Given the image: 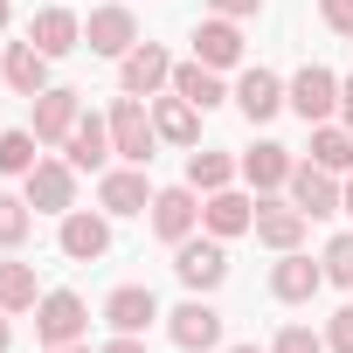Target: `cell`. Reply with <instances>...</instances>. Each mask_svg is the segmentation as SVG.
Returning a JSON list of instances; mask_svg holds the SVG:
<instances>
[{
  "label": "cell",
  "instance_id": "10",
  "mask_svg": "<svg viewBox=\"0 0 353 353\" xmlns=\"http://www.w3.org/2000/svg\"><path fill=\"white\" fill-rule=\"evenodd\" d=\"M291 208L305 215V222H325V215H339V181L319 166V159H305V166H291Z\"/></svg>",
  "mask_w": 353,
  "mask_h": 353
},
{
  "label": "cell",
  "instance_id": "8",
  "mask_svg": "<svg viewBox=\"0 0 353 353\" xmlns=\"http://www.w3.org/2000/svg\"><path fill=\"white\" fill-rule=\"evenodd\" d=\"M118 83L132 97H159V90H173V56L159 42H139L132 56H118Z\"/></svg>",
  "mask_w": 353,
  "mask_h": 353
},
{
  "label": "cell",
  "instance_id": "31",
  "mask_svg": "<svg viewBox=\"0 0 353 353\" xmlns=\"http://www.w3.org/2000/svg\"><path fill=\"white\" fill-rule=\"evenodd\" d=\"M319 263H325V284H346L353 291V236H332Z\"/></svg>",
  "mask_w": 353,
  "mask_h": 353
},
{
  "label": "cell",
  "instance_id": "32",
  "mask_svg": "<svg viewBox=\"0 0 353 353\" xmlns=\"http://www.w3.org/2000/svg\"><path fill=\"white\" fill-rule=\"evenodd\" d=\"M270 353H325V339H319L312 325H284V332L270 339Z\"/></svg>",
  "mask_w": 353,
  "mask_h": 353
},
{
  "label": "cell",
  "instance_id": "1",
  "mask_svg": "<svg viewBox=\"0 0 353 353\" xmlns=\"http://www.w3.org/2000/svg\"><path fill=\"white\" fill-rule=\"evenodd\" d=\"M111 145H118V159L125 166H152V145H159V125H152V111H145V97H118L111 104Z\"/></svg>",
  "mask_w": 353,
  "mask_h": 353
},
{
  "label": "cell",
  "instance_id": "37",
  "mask_svg": "<svg viewBox=\"0 0 353 353\" xmlns=\"http://www.w3.org/2000/svg\"><path fill=\"white\" fill-rule=\"evenodd\" d=\"M339 125H346V132H353V77H346V83H339Z\"/></svg>",
  "mask_w": 353,
  "mask_h": 353
},
{
  "label": "cell",
  "instance_id": "6",
  "mask_svg": "<svg viewBox=\"0 0 353 353\" xmlns=\"http://www.w3.org/2000/svg\"><path fill=\"white\" fill-rule=\"evenodd\" d=\"M28 208H35V215H70V208H77V166H70V159H35V173H28Z\"/></svg>",
  "mask_w": 353,
  "mask_h": 353
},
{
  "label": "cell",
  "instance_id": "27",
  "mask_svg": "<svg viewBox=\"0 0 353 353\" xmlns=\"http://www.w3.org/2000/svg\"><path fill=\"white\" fill-rule=\"evenodd\" d=\"M312 159L325 166V173H353V132L346 125H312Z\"/></svg>",
  "mask_w": 353,
  "mask_h": 353
},
{
  "label": "cell",
  "instance_id": "42",
  "mask_svg": "<svg viewBox=\"0 0 353 353\" xmlns=\"http://www.w3.org/2000/svg\"><path fill=\"white\" fill-rule=\"evenodd\" d=\"M8 14H14V8H8V0H0V28H8Z\"/></svg>",
  "mask_w": 353,
  "mask_h": 353
},
{
  "label": "cell",
  "instance_id": "24",
  "mask_svg": "<svg viewBox=\"0 0 353 353\" xmlns=\"http://www.w3.org/2000/svg\"><path fill=\"white\" fill-rule=\"evenodd\" d=\"M28 42H35L42 56H70V49H83V21H77L70 8H42L35 28H28Z\"/></svg>",
  "mask_w": 353,
  "mask_h": 353
},
{
  "label": "cell",
  "instance_id": "43",
  "mask_svg": "<svg viewBox=\"0 0 353 353\" xmlns=\"http://www.w3.org/2000/svg\"><path fill=\"white\" fill-rule=\"evenodd\" d=\"M0 49H8V42H0Z\"/></svg>",
  "mask_w": 353,
  "mask_h": 353
},
{
  "label": "cell",
  "instance_id": "36",
  "mask_svg": "<svg viewBox=\"0 0 353 353\" xmlns=\"http://www.w3.org/2000/svg\"><path fill=\"white\" fill-rule=\"evenodd\" d=\"M97 353H145V346H139V332H118V339H111V346H97Z\"/></svg>",
  "mask_w": 353,
  "mask_h": 353
},
{
  "label": "cell",
  "instance_id": "38",
  "mask_svg": "<svg viewBox=\"0 0 353 353\" xmlns=\"http://www.w3.org/2000/svg\"><path fill=\"white\" fill-rule=\"evenodd\" d=\"M339 215H353V181H346V188H339Z\"/></svg>",
  "mask_w": 353,
  "mask_h": 353
},
{
  "label": "cell",
  "instance_id": "15",
  "mask_svg": "<svg viewBox=\"0 0 353 353\" xmlns=\"http://www.w3.org/2000/svg\"><path fill=\"white\" fill-rule=\"evenodd\" d=\"M319 291H325V263H312L305 250H284V256H277V270H270V298L305 305V298H319Z\"/></svg>",
  "mask_w": 353,
  "mask_h": 353
},
{
  "label": "cell",
  "instance_id": "20",
  "mask_svg": "<svg viewBox=\"0 0 353 353\" xmlns=\"http://www.w3.org/2000/svg\"><path fill=\"white\" fill-rule=\"evenodd\" d=\"M291 145H277V139H256L250 152H243V181L256 188V194H270V188H291Z\"/></svg>",
  "mask_w": 353,
  "mask_h": 353
},
{
  "label": "cell",
  "instance_id": "34",
  "mask_svg": "<svg viewBox=\"0 0 353 353\" xmlns=\"http://www.w3.org/2000/svg\"><path fill=\"white\" fill-rule=\"evenodd\" d=\"M319 14H325L332 35H353V0H319Z\"/></svg>",
  "mask_w": 353,
  "mask_h": 353
},
{
  "label": "cell",
  "instance_id": "35",
  "mask_svg": "<svg viewBox=\"0 0 353 353\" xmlns=\"http://www.w3.org/2000/svg\"><path fill=\"white\" fill-rule=\"evenodd\" d=\"M215 14H229V21H243V14H263V0H208Z\"/></svg>",
  "mask_w": 353,
  "mask_h": 353
},
{
  "label": "cell",
  "instance_id": "14",
  "mask_svg": "<svg viewBox=\"0 0 353 353\" xmlns=\"http://www.w3.org/2000/svg\"><path fill=\"white\" fill-rule=\"evenodd\" d=\"M118 145H111V118H97V111H83L77 118V132L63 139V159L77 166V173H104V159H111Z\"/></svg>",
  "mask_w": 353,
  "mask_h": 353
},
{
  "label": "cell",
  "instance_id": "18",
  "mask_svg": "<svg viewBox=\"0 0 353 353\" xmlns=\"http://www.w3.org/2000/svg\"><path fill=\"white\" fill-rule=\"evenodd\" d=\"M77 118H83V97H77V90H42V97H35V125H28V132H35L42 145H63V139L77 132Z\"/></svg>",
  "mask_w": 353,
  "mask_h": 353
},
{
  "label": "cell",
  "instance_id": "22",
  "mask_svg": "<svg viewBox=\"0 0 353 353\" xmlns=\"http://www.w3.org/2000/svg\"><path fill=\"white\" fill-rule=\"evenodd\" d=\"M305 229H312V222H305L298 208H284V201H263V194H256V243H263V250H277V256H284V250H298V243H305Z\"/></svg>",
  "mask_w": 353,
  "mask_h": 353
},
{
  "label": "cell",
  "instance_id": "41",
  "mask_svg": "<svg viewBox=\"0 0 353 353\" xmlns=\"http://www.w3.org/2000/svg\"><path fill=\"white\" fill-rule=\"evenodd\" d=\"M229 353H270V346H229Z\"/></svg>",
  "mask_w": 353,
  "mask_h": 353
},
{
  "label": "cell",
  "instance_id": "30",
  "mask_svg": "<svg viewBox=\"0 0 353 353\" xmlns=\"http://www.w3.org/2000/svg\"><path fill=\"white\" fill-rule=\"evenodd\" d=\"M28 229H35V208H28V194H0V250L28 243Z\"/></svg>",
  "mask_w": 353,
  "mask_h": 353
},
{
  "label": "cell",
  "instance_id": "7",
  "mask_svg": "<svg viewBox=\"0 0 353 353\" xmlns=\"http://www.w3.org/2000/svg\"><path fill=\"white\" fill-rule=\"evenodd\" d=\"M83 42H90V56H132L139 49V14L132 8H90V21H83Z\"/></svg>",
  "mask_w": 353,
  "mask_h": 353
},
{
  "label": "cell",
  "instance_id": "13",
  "mask_svg": "<svg viewBox=\"0 0 353 353\" xmlns=\"http://www.w3.org/2000/svg\"><path fill=\"white\" fill-rule=\"evenodd\" d=\"M194 222H201V194L194 188H159L152 194V236L159 243H188Z\"/></svg>",
  "mask_w": 353,
  "mask_h": 353
},
{
  "label": "cell",
  "instance_id": "17",
  "mask_svg": "<svg viewBox=\"0 0 353 353\" xmlns=\"http://www.w3.org/2000/svg\"><path fill=\"white\" fill-rule=\"evenodd\" d=\"M229 97H236V111H243L250 125H263V118L284 111V77H270V70H243Z\"/></svg>",
  "mask_w": 353,
  "mask_h": 353
},
{
  "label": "cell",
  "instance_id": "9",
  "mask_svg": "<svg viewBox=\"0 0 353 353\" xmlns=\"http://www.w3.org/2000/svg\"><path fill=\"white\" fill-rule=\"evenodd\" d=\"M152 181H145V166H111L104 181H97V208L104 215H145L152 208Z\"/></svg>",
  "mask_w": 353,
  "mask_h": 353
},
{
  "label": "cell",
  "instance_id": "12",
  "mask_svg": "<svg viewBox=\"0 0 353 353\" xmlns=\"http://www.w3.org/2000/svg\"><path fill=\"white\" fill-rule=\"evenodd\" d=\"M56 243H63V256H70V263H97V256L111 250V215L70 208V215H63V229H56Z\"/></svg>",
  "mask_w": 353,
  "mask_h": 353
},
{
  "label": "cell",
  "instance_id": "40",
  "mask_svg": "<svg viewBox=\"0 0 353 353\" xmlns=\"http://www.w3.org/2000/svg\"><path fill=\"white\" fill-rule=\"evenodd\" d=\"M8 339H14V332H8V312H0V353H8Z\"/></svg>",
  "mask_w": 353,
  "mask_h": 353
},
{
  "label": "cell",
  "instance_id": "28",
  "mask_svg": "<svg viewBox=\"0 0 353 353\" xmlns=\"http://www.w3.org/2000/svg\"><path fill=\"white\" fill-rule=\"evenodd\" d=\"M42 305V291H35V270L28 263H0V312H35Z\"/></svg>",
  "mask_w": 353,
  "mask_h": 353
},
{
  "label": "cell",
  "instance_id": "26",
  "mask_svg": "<svg viewBox=\"0 0 353 353\" xmlns=\"http://www.w3.org/2000/svg\"><path fill=\"white\" fill-rule=\"evenodd\" d=\"M236 173H243V159H229V152H188V188L194 194L236 188Z\"/></svg>",
  "mask_w": 353,
  "mask_h": 353
},
{
  "label": "cell",
  "instance_id": "21",
  "mask_svg": "<svg viewBox=\"0 0 353 353\" xmlns=\"http://www.w3.org/2000/svg\"><path fill=\"white\" fill-rule=\"evenodd\" d=\"M194 56H201L208 70H236V63H243V28H236L229 14H208V21L194 28Z\"/></svg>",
  "mask_w": 353,
  "mask_h": 353
},
{
  "label": "cell",
  "instance_id": "29",
  "mask_svg": "<svg viewBox=\"0 0 353 353\" xmlns=\"http://www.w3.org/2000/svg\"><path fill=\"white\" fill-rule=\"evenodd\" d=\"M35 145H42L35 132H0V173H14V181H28V173H35V159H42Z\"/></svg>",
  "mask_w": 353,
  "mask_h": 353
},
{
  "label": "cell",
  "instance_id": "11",
  "mask_svg": "<svg viewBox=\"0 0 353 353\" xmlns=\"http://www.w3.org/2000/svg\"><path fill=\"white\" fill-rule=\"evenodd\" d=\"M201 229L208 236H250L256 229V201L243 194V188H215V194H201Z\"/></svg>",
  "mask_w": 353,
  "mask_h": 353
},
{
  "label": "cell",
  "instance_id": "23",
  "mask_svg": "<svg viewBox=\"0 0 353 353\" xmlns=\"http://www.w3.org/2000/svg\"><path fill=\"white\" fill-rule=\"evenodd\" d=\"M173 97H188L194 111H215L229 90H222V70H208L201 56H188V63H173Z\"/></svg>",
  "mask_w": 353,
  "mask_h": 353
},
{
  "label": "cell",
  "instance_id": "16",
  "mask_svg": "<svg viewBox=\"0 0 353 353\" xmlns=\"http://www.w3.org/2000/svg\"><path fill=\"white\" fill-rule=\"evenodd\" d=\"M49 63L56 56H42L35 42H8V49H0V70H8V90L14 97H42L49 90Z\"/></svg>",
  "mask_w": 353,
  "mask_h": 353
},
{
  "label": "cell",
  "instance_id": "19",
  "mask_svg": "<svg viewBox=\"0 0 353 353\" xmlns=\"http://www.w3.org/2000/svg\"><path fill=\"white\" fill-rule=\"evenodd\" d=\"M152 319H166V312H159V298H152L145 284H118V291L104 298V325H111V332H145Z\"/></svg>",
  "mask_w": 353,
  "mask_h": 353
},
{
  "label": "cell",
  "instance_id": "5",
  "mask_svg": "<svg viewBox=\"0 0 353 353\" xmlns=\"http://www.w3.org/2000/svg\"><path fill=\"white\" fill-rule=\"evenodd\" d=\"M35 332H42V346H77V339L90 332V305H83L77 291H42Z\"/></svg>",
  "mask_w": 353,
  "mask_h": 353
},
{
  "label": "cell",
  "instance_id": "3",
  "mask_svg": "<svg viewBox=\"0 0 353 353\" xmlns=\"http://www.w3.org/2000/svg\"><path fill=\"white\" fill-rule=\"evenodd\" d=\"M173 277H181L188 291H215V284L229 277L222 236H188V243H173Z\"/></svg>",
  "mask_w": 353,
  "mask_h": 353
},
{
  "label": "cell",
  "instance_id": "33",
  "mask_svg": "<svg viewBox=\"0 0 353 353\" xmlns=\"http://www.w3.org/2000/svg\"><path fill=\"white\" fill-rule=\"evenodd\" d=\"M325 353H353V305L332 312V325H325Z\"/></svg>",
  "mask_w": 353,
  "mask_h": 353
},
{
  "label": "cell",
  "instance_id": "39",
  "mask_svg": "<svg viewBox=\"0 0 353 353\" xmlns=\"http://www.w3.org/2000/svg\"><path fill=\"white\" fill-rule=\"evenodd\" d=\"M42 353H90V346H83V339H77V346H42Z\"/></svg>",
  "mask_w": 353,
  "mask_h": 353
},
{
  "label": "cell",
  "instance_id": "2",
  "mask_svg": "<svg viewBox=\"0 0 353 353\" xmlns=\"http://www.w3.org/2000/svg\"><path fill=\"white\" fill-rule=\"evenodd\" d=\"M166 339L181 346V353H215V346H222V312L194 291L188 305H173V312H166Z\"/></svg>",
  "mask_w": 353,
  "mask_h": 353
},
{
  "label": "cell",
  "instance_id": "25",
  "mask_svg": "<svg viewBox=\"0 0 353 353\" xmlns=\"http://www.w3.org/2000/svg\"><path fill=\"white\" fill-rule=\"evenodd\" d=\"M152 125H159V145H194L201 139V111L188 104V97H152Z\"/></svg>",
  "mask_w": 353,
  "mask_h": 353
},
{
  "label": "cell",
  "instance_id": "4",
  "mask_svg": "<svg viewBox=\"0 0 353 353\" xmlns=\"http://www.w3.org/2000/svg\"><path fill=\"white\" fill-rule=\"evenodd\" d=\"M284 104H291L305 125H325V118L339 111V77H332L325 63H305V70L284 83Z\"/></svg>",
  "mask_w": 353,
  "mask_h": 353
}]
</instances>
